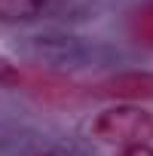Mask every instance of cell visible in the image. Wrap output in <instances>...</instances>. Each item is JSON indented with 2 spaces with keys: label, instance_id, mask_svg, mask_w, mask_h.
Segmentation results:
<instances>
[{
  "label": "cell",
  "instance_id": "cell-1",
  "mask_svg": "<svg viewBox=\"0 0 153 156\" xmlns=\"http://www.w3.org/2000/svg\"><path fill=\"white\" fill-rule=\"evenodd\" d=\"M92 135L110 144H132V141H153V113L138 104H113L95 113Z\"/></svg>",
  "mask_w": 153,
  "mask_h": 156
},
{
  "label": "cell",
  "instance_id": "cell-2",
  "mask_svg": "<svg viewBox=\"0 0 153 156\" xmlns=\"http://www.w3.org/2000/svg\"><path fill=\"white\" fill-rule=\"evenodd\" d=\"M104 95H119V98H147L153 95V73H119L113 80L101 83Z\"/></svg>",
  "mask_w": 153,
  "mask_h": 156
},
{
  "label": "cell",
  "instance_id": "cell-3",
  "mask_svg": "<svg viewBox=\"0 0 153 156\" xmlns=\"http://www.w3.org/2000/svg\"><path fill=\"white\" fill-rule=\"evenodd\" d=\"M129 34L138 46L153 49V0H141L129 16Z\"/></svg>",
  "mask_w": 153,
  "mask_h": 156
},
{
  "label": "cell",
  "instance_id": "cell-4",
  "mask_svg": "<svg viewBox=\"0 0 153 156\" xmlns=\"http://www.w3.org/2000/svg\"><path fill=\"white\" fill-rule=\"evenodd\" d=\"M46 0H0V22H28L40 16Z\"/></svg>",
  "mask_w": 153,
  "mask_h": 156
},
{
  "label": "cell",
  "instance_id": "cell-5",
  "mask_svg": "<svg viewBox=\"0 0 153 156\" xmlns=\"http://www.w3.org/2000/svg\"><path fill=\"white\" fill-rule=\"evenodd\" d=\"M113 156H153V141H132V144H123Z\"/></svg>",
  "mask_w": 153,
  "mask_h": 156
},
{
  "label": "cell",
  "instance_id": "cell-6",
  "mask_svg": "<svg viewBox=\"0 0 153 156\" xmlns=\"http://www.w3.org/2000/svg\"><path fill=\"white\" fill-rule=\"evenodd\" d=\"M34 156H58V153H34Z\"/></svg>",
  "mask_w": 153,
  "mask_h": 156
}]
</instances>
